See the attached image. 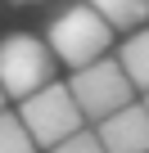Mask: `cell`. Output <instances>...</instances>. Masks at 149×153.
I'll list each match as a JSON object with an SVG mask.
<instances>
[{
  "instance_id": "1",
  "label": "cell",
  "mask_w": 149,
  "mask_h": 153,
  "mask_svg": "<svg viewBox=\"0 0 149 153\" xmlns=\"http://www.w3.org/2000/svg\"><path fill=\"white\" fill-rule=\"evenodd\" d=\"M45 45L54 50L59 63H68L72 72H77V68H86V63H95V59L109 54L113 27H109L91 5H68V9H59V14L50 18Z\"/></svg>"
},
{
  "instance_id": "2",
  "label": "cell",
  "mask_w": 149,
  "mask_h": 153,
  "mask_svg": "<svg viewBox=\"0 0 149 153\" xmlns=\"http://www.w3.org/2000/svg\"><path fill=\"white\" fill-rule=\"evenodd\" d=\"M54 63L59 59L41 36H32V32L5 36L0 41V90L23 104L27 95H36L41 86L54 81Z\"/></svg>"
},
{
  "instance_id": "3",
  "label": "cell",
  "mask_w": 149,
  "mask_h": 153,
  "mask_svg": "<svg viewBox=\"0 0 149 153\" xmlns=\"http://www.w3.org/2000/svg\"><path fill=\"white\" fill-rule=\"evenodd\" d=\"M68 90H72V99H77V108H82L86 122H104L109 113L136 104V86H131V76L122 72V63L113 54L77 68L72 81H68Z\"/></svg>"
},
{
  "instance_id": "4",
  "label": "cell",
  "mask_w": 149,
  "mask_h": 153,
  "mask_svg": "<svg viewBox=\"0 0 149 153\" xmlns=\"http://www.w3.org/2000/svg\"><path fill=\"white\" fill-rule=\"evenodd\" d=\"M18 117H23L27 135L36 140V149L63 144L68 135H77L82 122H86L82 108H77V99H72V90L59 86V81H50V86H41L36 95H27V99L18 104Z\"/></svg>"
},
{
  "instance_id": "5",
  "label": "cell",
  "mask_w": 149,
  "mask_h": 153,
  "mask_svg": "<svg viewBox=\"0 0 149 153\" xmlns=\"http://www.w3.org/2000/svg\"><path fill=\"white\" fill-rule=\"evenodd\" d=\"M95 135H100L104 153H149V113H145V104H127V108L109 113L104 122H95Z\"/></svg>"
},
{
  "instance_id": "6",
  "label": "cell",
  "mask_w": 149,
  "mask_h": 153,
  "mask_svg": "<svg viewBox=\"0 0 149 153\" xmlns=\"http://www.w3.org/2000/svg\"><path fill=\"white\" fill-rule=\"evenodd\" d=\"M113 32H140L149 23V0H86Z\"/></svg>"
},
{
  "instance_id": "7",
  "label": "cell",
  "mask_w": 149,
  "mask_h": 153,
  "mask_svg": "<svg viewBox=\"0 0 149 153\" xmlns=\"http://www.w3.org/2000/svg\"><path fill=\"white\" fill-rule=\"evenodd\" d=\"M118 63H122V72L131 76L136 90H149V27H140V32L127 36V45L118 50Z\"/></svg>"
},
{
  "instance_id": "8",
  "label": "cell",
  "mask_w": 149,
  "mask_h": 153,
  "mask_svg": "<svg viewBox=\"0 0 149 153\" xmlns=\"http://www.w3.org/2000/svg\"><path fill=\"white\" fill-rule=\"evenodd\" d=\"M0 153H36V140L27 135L23 117L5 108H0Z\"/></svg>"
},
{
  "instance_id": "9",
  "label": "cell",
  "mask_w": 149,
  "mask_h": 153,
  "mask_svg": "<svg viewBox=\"0 0 149 153\" xmlns=\"http://www.w3.org/2000/svg\"><path fill=\"white\" fill-rule=\"evenodd\" d=\"M50 153H104V144H100L95 131H77V135H68L63 144H54Z\"/></svg>"
},
{
  "instance_id": "10",
  "label": "cell",
  "mask_w": 149,
  "mask_h": 153,
  "mask_svg": "<svg viewBox=\"0 0 149 153\" xmlns=\"http://www.w3.org/2000/svg\"><path fill=\"white\" fill-rule=\"evenodd\" d=\"M14 5H41V0H14Z\"/></svg>"
},
{
  "instance_id": "11",
  "label": "cell",
  "mask_w": 149,
  "mask_h": 153,
  "mask_svg": "<svg viewBox=\"0 0 149 153\" xmlns=\"http://www.w3.org/2000/svg\"><path fill=\"white\" fill-rule=\"evenodd\" d=\"M145 113H149V90H145Z\"/></svg>"
},
{
  "instance_id": "12",
  "label": "cell",
  "mask_w": 149,
  "mask_h": 153,
  "mask_svg": "<svg viewBox=\"0 0 149 153\" xmlns=\"http://www.w3.org/2000/svg\"><path fill=\"white\" fill-rule=\"evenodd\" d=\"M0 108H5V90H0Z\"/></svg>"
}]
</instances>
